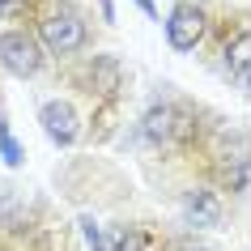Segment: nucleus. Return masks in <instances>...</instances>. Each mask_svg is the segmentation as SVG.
<instances>
[{"label": "nucleus", "mask_w": 251, "mask_h": 251, "mask_svg": "<svg viewBox=\"0 0 251 251\" xmlns=\"http://www.w3.org/2000/svg\"><path fill=\"white\" fill-rule=\"evenodd\" d=\"M0 153H4V162H9V166H22V145H17L13 136H9L4 119H0Z\"/></svg>", "instance_id": "nucleus-10"}, {"label": "nucleus", "mask_w": 251, "mask_h": 251, "mask_svg": "<svg viewBox=\"0 0 251 251\" xmlns=\"http://www.w3.org/2000/svg\"><path fill=\"white\" fill-rule=\"evenodd\" d=\"M166 39H171L175 51H192L204 39V13L196 4H175L171 17H166Z\"/></svg>", "instance_id": "nucleus-4"}, {"label": "nucleus", "mask_w": 251, "mask_h": 251, "mask_svg": "<svg viewBox=\"0 0 251 251\" xmlns=\"http://www.w3.org/2000/svg\"><path fill=\"white\" fill-rule=\"evenodd\" d=\"M39 39H43V47L51 55H68V51H77L81 43H85V22H81L73 9L51 13V17L39 22Z\"/></svg>", "instance_id": "nucleus-1"}, {"label": "nucleus", "mask_w": 251, "mask_h": 251, "mask_svg": "<svg viewBox=\"0 0 251 251\" xmlns=\"http://www.w3.org/2000/svg\"><path fill=\"white\" fill-rule=\"evenodd\" d=\"M22 9V0H0V17H9V13H17Z\"/></svg>", "instance_id": "nucleus-11"}, {"label": "nucleus", "mask_w": 251, "mask_h": 251, "mask_svg": "<svg viewBox=\"0 0 251 251\" xmlns=\"http://www.w3.org/2000/svg\"><path fill=\"white\" fill-rule=\"evenodd\" d=\"M0 64L9 68L13 77H34L39 64H43V51L26 30H4L0 34Z\"/></svg>", "instance_id": "nucleus-2"}, {"label": "nucleus", "mask_w": 251, "mask_h": 251, "mask_svg": "<svg viewBox=\"0 0 251 251\" xmlns=\"http://www.w3.org/2000/svg\"><path fill=\"white\" fill-rule=\"evenodd\" d=\"M183 217H187V226H196V230L217 226L222 222V196L209 192V187H192L183 196Z\"/></svg>", "instance_id": "nucleus-6"}, {"label": "nucleus", "mask_w": 251, "mask_h": 251, "mask_svg": "<svg viewBox=\"0 0 251 251\" xmlns=\"http://www.w3.org/2000/svg\"><path fill=\"white\" fill-rule=\"evenodd\" d=\"M226 60H230V73L251 90V34H238V39L226 47Z\"/></svg>", "instance_id": "nucleus-8"}, {"label": "nucleus", "mask_w": 251, "mask_h": 251, "mask_svg": "<svg viewBox=\"0 0 251 251\" xmlns=\"http://www.w3.org/2000/svg\"><path fill=\"white\" fill-rule=\"evenodd\" d=\"M136 4H141V9H145V13L153 17V0H136Z\"/></svg>", "instance_id": "nucleus-13"}, {"label": "nucleus", "mask_w": 251, "mask_h": 251, "mask_svg": "<svg viewBox=\"0 0 251 251\" xmlns=\"http://www.w3.org/2000/svg\"><path fill=\"white\" fill-rule=\"evenodd\" d=\"M141 132L149 136V141H158V145H166V141H183L187 132H192V115L187 111H179V106H149L145 119H141Z\"/></svg>", "instance_id": "nucleus-3"}, {"label": "nucleus", "mask_w": 251, "mask_h": 251, "mask_svg": "<svg viewBox=\"0 0 251 251\" xmlns=\"http://www.w3.org/2000/svg\"><path fill=\"white\" fill-rule=\"evenodd\" d=\"M81 234L94 251H128V243H132V234L124 226H102L94 217H81Z\"/></svg>", "instance_id": "nucleus-7"}, {"label": "nucleus", "mask_w": 251, "mask_h": 251, "mask_svg": "<svg viewBox=\"0 0 251 251\" xmlns=\"http://www.w3.org/2000/svg\"><path fill=\"white\" fill-rule=\"evenodd\" d=\"M39 124H43V132L51 136L55 145H73L77 141V132H81V119H77V111L68 102H43V111H39Z\"/></svg>", "instance_id": "nucleus-5"}, {"label": "nucleus", "mask_w": 251, "mask_h": 251, "mask_svg": "<svg viewBox=\"0 0 251 251\" xmlns=\"http://www.w3.org/2000/svg\"><path fill=\"white\" fill-rule=\"evenodd\" d=\"M179 251H213V247H200V243H183Z\"/></svg>", "instance_id": "nucleus-12"}, {"label": "nucleus", "mask_w": 251, "mask_h": 251, "mask_svg": "<svg viewBox=\"0 0 251 251\" xmlns=\"http://www.w3.org/2000/svg\"><path fill=\"white\" fill-rule=\"evenodd\" d=\"M94 90L98 94H115L119 90V64L111 55H98L94 60Z\"/></svg>", "instance_id": "nucleus-9"}]
</instances>
